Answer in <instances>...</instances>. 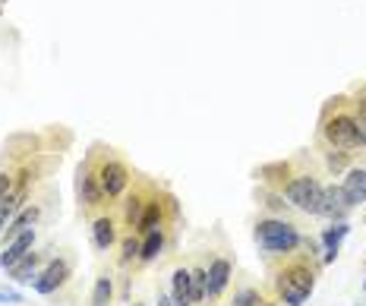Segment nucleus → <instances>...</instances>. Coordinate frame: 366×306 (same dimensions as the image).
I'll return each instance as SVG.
<instances>
[{
    "label": "nucleus",
    "mask_w": 366,
    "mask_h": 306,
    "mask_svg": "<svg viewBox=\"0 0 366 306\" xmlns=\"http://www.w3.org/2000/svg\"><path fill=\"white\" fill-rule=\"evenodd\" d=\"M350 212V205L344 203V193L338 183H326L322 190V203H319V218H328V221H344V215Z\"/></svg>",
    "instance_id": "12"
},
{
    "label": "nucleus",
    "mask_w": 366,
    "mask_h": 306,
    "mask_svg": "<svg viewBox=\"0 0 366 306\" xmlns=\"http://www.w3.org/2000/svg\"><path fill=\"white\" fill-rule=\"evenodd\" d=\"M139 246H143V237H139L136 231H126V237L121 240V266H136V259H139Z\"/></svg>",
    "instance_id": "22"
},
{
    "label": "nucleus",
    "mask_w": 366,
    "mask_h": 306,
    "mask_svg": "<svg viewBox=\"0 0 366 306\" xmlns=\"http://www.w3.org/2000/svg\"><path fill=\"white\" fill-rule=\"evenodd\" d=\"M341 193H344V203H348L350 208L363 205L366 203V168H348Z\"/></svg>",
    "instance_id": "13"
},
{
    "label": "nucleus",
    "mask_w": 366,
    "mask_h": 306,
    "mask_svg": "<svg viewBox=\"0 0 366 306\" xmlns=\"http://www.w3.org/2000/svg\"><path fill=\"white\" fill-rule=\"evenodd\" d=\"M89 162H92V168H95L104 203L123 199V193L130 190V183H133V171H130V164L123 162L121 152L111 149V145H92Z\"/></svg>",
    "instance_id": "4"
},
{
    "label": "nucleus",
    "mask_w": 366,
    "mask_h": 306,
    "mask_svg": "<svg viewBox=\"0 0 366 306\" xmlns=\"http://www.w3.org/2000/svg\"><path fill=\"white\" fill-rule=\"evenodd\" d=\"M70 278H73V259L70 256H54V259L45 262V268L32 281V288H35V294L51 297V294H57Z\"/></svg>",
    "instance_id": "6"
},
{
    "label": "nucleus",
    "mask_w": 366,
    "mask_h": 306,
    "mask_svg": "<svg viewBox=\"0 0 366 306\" xmlns=\"http://www.w3.org/2000/svg\"><path fill=\"white\" fill-rule=\"evenodd\" d=\"M111 306H114V303H111Z\"/></svg>",
    "instance_id": "30"
},
{
    "label": "nucleus",
    "mask_w": 366,
    "mask_h": 306,
    "mask_svg": "<svg viewBox=\"0 0 366 306\" xmlns=\"http://www.w3.org/2000/svg\"><path fill=\"white\" fill-rule=\"evenodd\" d=\"M6 300L16 303V300H19V294H6V290H0V303H6Z\"/></svg>",
    "instance_id": "27"
},
{
    "label": "nucleus",
    "mask_w": 366,
    "mask_h": 306,
    "mask_svg": "<svg viewBox=\"0 0 366 306\" xmlns=\"http://www.w3.org/2000/svg\"><path fill=\"white\" fill-rule=\"evenodd\" d=\"M152 186L149 180H143V183H133V190H126L123 193V227L126 231H136V225H139V218H143V212H145V203H149V196H152Z\"/></svg>",
    "instance_id": "9"
},
{
    "label": "nucleus",
    "mask_w": 366,
    "mask_h": 306,
    "mask_svg": "<svg viewBox=\"0 0 366 306\" xmlns=\"http://www.w3.org/2000/svg\"><path fill=\"white\" fill-rule=\"evenodd\" d=\"M272 300H274V297L262 294L259 288H250V284H246V288H240V290L234 294V300H231V306H269Z\"/></svg>",
    "instance_id": "21"
},
{
    "label": "nucleus",
    "mask_w": 366,
    "mask_h": 306,
    "mask_svg": "<svg viewBox=\"0 0 366 306\" xmlns=\"http://www.w3.org/2000/svg\"><path fill=\"white\" fill-rule=\"evenodd\" d=\"M269 268V284H272V297L281 306H304L316 290V281L322 275V259H319V246L313 237L304 240V246L294 249L287 256H269L265 259Z\"/></svg>",
    "instance_id": "1"
},
{
    "label": "nucleus",
    "mask_w": 366,
    "mask_h": 306,
    "mask_svg": "<svg viewBox=\"0 0 366 306\" xmlns=\"http://www.w3.org/2000/svg\"><path fill=\"white\" fill-rule=\"evenodd\" d=\"M117 240H121V227H117L114 215H111V212L92 215V243H95V249L108 253V249L117 246Z\"/></svg>",
    "instance_id": "10"
},
{
    "label": "nucleus",
    "mask_w": 366,
    "mask_h": 306,
    "mask_svg": "<svg viewBox=\"0 0 366 306\" xmlns=\"http://www.w3.org/2000/svg\"><path fill=\"white\" fill-rule=\"evenodd\" d=\"M253 240H256L259 253H265V259H269V256H287V253H294V249H300L306 237L300 234V227L294 225L291 218L262 215V218L256 221V227H253Z\"/></svg>",
    "instance_id": "5"
},
{
    "label": "nucleus",
    "mask_w": 366,
    "mask_h": 306,
    "mask_svg": "<svg viewBox=\"0 0 366 306\" xmlns=\"http://www.w3.org/2000/svg\"><path fill=\"white\" fill-rule=\"evenodd\" d=\"M76 199H79V208L86 215L98 212L104 205V196H101V186H98V177H95V168H92L89 155L82 158V164L76 168Z\"/></svg>",
    "instance_id": "7"
},
{
    "label": "nucleus",
    "mask_w": 366,
    "mask_h": 306,
    "mask_svg": "<svg viewBox=\"0 0 366 306\" xmlns=\"http://www.w3.org/2000/svg\"><path fill=\"white\" fill-rule=\"evenodd\" d=\"M38 215H41V208L38 205H29L26 203L23 208H19L16 215H13V221L6 225V231H4V237L6 240H13L16 234H23V231H29V227H35V221H38Z\"/></svg>",
    "instance_id": "18"
},
{
    "label": "nucleus",
    "mask_w": 366,
    "mask_h": 306,
    "mask_svg": "<svg viewBox=\"0 0 366 306\" xmlns=\"http://www.w3.org/2000/svg\"><path fill=\"white\" fill-rule=\"evenodd\" d=\"M133 306H145V303H133Z\"/></svg>",
    "instance_id": "28"
},
{
    "label": "nucleus",
    "mask_w": 366,
    "mask_h": 306,
    "mask_svg": "<svg viewBox=\"0 0 366 306\" xmlns=\"http://www.w3.org/2000/svg\"><path fill=\"white\" fill-rule=\"evenodd\" d=\"M171 300L174 306H193V290H189V268L177 266L171 275Z\"/></svg>",
    "instance_id": "17"
},
{
    "label": "nucleus",
    "mask_w": 366,
    "mask_h": 306,
    "mask_svg": "<svg viewBox=\"0 0 366 306\" xmlns=\"http://www.w3.org/2000/svg\"><path fill=\"white\" fill-rule=\"evenodd\" d=\"M158 306H174L171 294H161V290H158Z\"/></svg>",
    "instance_id": "26"
},
{
    "label": "nucleus",
    "mask_w": 366,
    "mask_h": 306,
    "mask_svg": "<svg viewBox=\"0 0 366 306\" xmlns=\"http://www.w3.org/2000/svg\"><path fill=\"white\" fill-rule=\"evenodd\" d=\"M316 142H319L322 155L326 152H348V155H354V152H360L366 145V130L357 120L350 95H335V98L326 101V108L319 114Z\"/></svg>",
    "instance_id": "3"
},
{
    "label": "nucleus",
    "mask_w": 366,
    "mask_h": 306,
    "mask_svg": "<svg viewBox=\"0 0 366 306\" xmlns=\"http://www.w3.org/2000/svg\"><path fill=\"white\" fill-rule=\"evenodd\" d=\"M41 268H45V253H26L23 259H19L16 266L10 268V281H16V284H32L35 278H38Z\"/></svg>",
    "instance_id": "15"
},
{
    "label": "nucleus",
    "mask_w": 366,
    "mask_h": 306,
    "mask_svg": "<svg viewBox=\"0 0 366 306\" xmlns=\"http://www.w3.org/2000/svg\"><path fill=\"white\" fill-rule=\"evenodd\" d=\"M304 162H306V155L262 164V168L256 171V177L262 180L269 190L278 193V196H284L287 205L297 208L300 215H319V203H322L326 183H322L319 171L306 168Z\"/></svg>",
    "instance_id": "2"
},
{
    "label": "nucleus",
    "mask_w": 366,
    "mask_h": 306,
    "mask_svg": "<svg viewBox=\"0 0 366 306\" xmlns=\"http://www.w3.org/2000/svg\"><path fill=\"white\" fill-rule=\"evenodd\" d=\"M350 104H354V114H357V120H360V127L366 130V82H360V86L350 92Z\"/></svg>",
    "instance_id": "23"
},
{
    "label": "nucleus",
    "mask_w": 366,
    "mask_h": 306,
    "mask_svg": "<svg viewBox=\"0 0 366 306\" xmlns=\"http://www.w3.org/2000/svg\"><path fill=\"white\" fill-rule=\"evenodd\" d=\"M167 234L171 231H149V234H143V246H139V259H136V266H152L155 259H158L161 253L167 249Z\"/></svg>",
    "instance_id": "14"
},
{
    "label": "nucleus",
    "mask_w": 366,
    "mask_h": 306,
    "mask_svg": "<svg viewBox=\"0 0 366 306\" xmlns=\"http://www.w3.org/2000/svg\"><path fill=\"white\" fill-rule=\"evenodd\" d=\"M363 290H366V281H363Z\"/></svg>",
    "instance_id": "29"
},
{
    "label": "nucleus",
    "mask_w": 366,
    "mask_h": 306,
    "mask_svg": "<svg viewBox=\"0 0 366 306\" xmlns=\"http://www.w3.org/2000/svg\"><path fill=\"white\" fill-rule=\"evenodd\" d=\"M189 290H193V306L206 303V290H209V272H206V266H193V268H189Z\"/></svg>",
    "instance_id": "20"
},
{
    "label": "nucleus",
    "mask_w": 366,
    "mask_h": 306,
    "mask_svg": "<svg viewBox=\"0 0 366 306\" xmlns=\"http://www.w3.org/2000/svg\"><path fill=\"white\" fill-rule=\"evenodd\" d=\"M114 303V275L101 272L95 278V288H92V306H111Z\"/></svg>",
    "instance_id": "19"
},
{
    "label": "nucleus",
    "mask_w": 366,
    "mask_h": 306,
    "mask_svg": "<svg viewBox=\"0 0 366 306\" xmlns=\"http://www.w3.org/2000/svg\"><path fill=\"white\" fill-rule=\"evenodd\" d=\"M32 246H35V227H29V231H23V234H16L13 240H6L4 253H0V268H6V272H10V268L16 266V262L23 259L26 253H32Z\"/></svg>",
    "instance_id": "11"
},
{
    "label": "nucleus",
    "mask_w": 366,
    "mask_h": 306,
    "mask_svg": "<svg viewBox=\"0 0 366 306\" xmlns=\"http://www.w3.org/2000/svg\"><path fill=\"white\" fill-rule=\"evenodd\" d=\"M16 190V171H0V203L13 196Z\"/></svg>",
    "instance_id": "24"
},
{
    "label": "nucleus",
    "mask_w": 366,
    "mask_h": 306,
    "mask_svg": "<svg viewBox=\"0 0 366 306\" xmlns=\"http://www.w3.org/2000/svg\"><path fill=\"white\" fill-rule=\"evenodd\" d=\"M209 290H206V303L215 306L218 300L224 297V290H228L231 278H234V262L228 259V256H215L212 262H209ZM202 303V306H206Z\"/></svg>",
    "instance_id": "8"
},
{
    "label": "nucleus",
    "mask_w": 366,
    "mask_h": 306,
    "mask_svg": "<svg viewBox=\"0 0 366 306\" xmlns=\"http://www.w3.org/2000/svg\"><path fill=\"white\" fill-rule=\"evenodd\" d=\"M350 234V225L348 221H332V227H326V231H322V237H319V243H322V266H326V262H332L335 256H338V246H341V240L348 237Z\"/></svg>",
    "instance_id": "16"
},
{
    "label": "nucleus",
    "mask_w": 366,
    "mask_h": 306,
    "mask_svg": "<svg viewBox=\"0 0 366 306\" xmlns=\"http://www.w3.org/2000/svg\"><path fill=\"white\" fill-rule=\"evenodd\" d=\"M16 212H19V208L13 203H0V234L6 231V225L13 221V215H16Z\"/></svg>",
    "instance_id": "25"
}]
</instances>
